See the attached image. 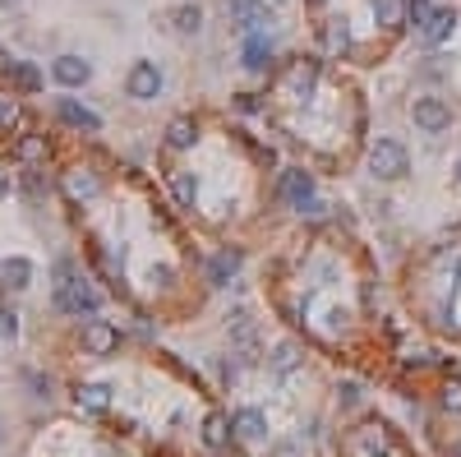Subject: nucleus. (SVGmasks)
Segmentation results:
<instances>
[{"mask_svg": "<svg viewBox=\"0 0 461 457\" xmlns=\"http://www.w3.org/2000/svg\"><path fill=\"white\" fill-rule=\"evenodd\" d=\"M457 180H461V162H457Z\"/></svg>", "mask_w": 461, "mask_h": 457, "instance_id": "nucleus-35", "label": "nucleus"}, {"mask_svg": "<svg viewBox=\"0 0 461 457\" xmlns=\"http://www.w3.org/2000/svg\"><path fill=\"white\" fill-rule=\"evenodd\" d=\"M0 195H10V180L5 176H0Z\"/></svg>", "mask_w": 461, "mask_h": 457, "instance_id": "nucleus-34", "label": "nucleus"}, {"mask_svg": "<svg viewBox=\"0 0 461 457\" xmlns=\"http://www.w3.org/2000/svg\"><path fill=\"white\" fill-rule=\"evenodd\" d=\"M70 195H74V199H93V195H97V180H93L88 171H74V176H70Z\"/></svg>", "mask_w": 461, "mask_h": 457, "instance_id": "nucleus-23", "label": "nucleus"}, {"mask_svg": "<svg viewBox=\"0 0 461 457\" xmlns=\"http://www.w3.org/2000/svg\"><path fill=\"white\" fill-rule=\"evenodd\" d=\"M194 139H199L194 120H185V116H180V120H171V125H167V144H171V148H194Z\"/></svg>", "mask_w": 461, "mask_h": 457, "instance_id": "nucleus-19", "label": "nucleus"}, {"mask_svg": "<svg viewBox=\"0 0 461 457\" xmlns=\"http://www.w3.org/2000/svg\"><path fill=\"white\" fill-rule=\"evenodd\" d=\"M374 19L383 23V29H401V23H406V5H401V0H374Z\"/></svg>", "mask_w": 461, "mask_h": 457, "instance_id": "nucleus-17", "label": "nucleus"}, {"mask_svg": "<svg viewBox=\"0 0 461 457\" xmlns=\"http://www.w3.org/2000/svg\"><path fill=\"white\" fill-rule=\"evenodd\" d=\"M282 195H286V204H291L295 212H318V208H323L318 195H314V176H309V171H286V176H282Z\"/></svg>", "mask_w": 461, "mask_h": 457, "instance_id": "nucleus-4", "label": "nucleus"}, {"mask_svg": "<svg viewBox=\"0 0 461 457\" xmlns=\"http://www.w3.org/2000/svg\"><path fill=\"white\" fill-rule=\"evenodd\" d=\"M0 337H19V314L14 310H0Z\"/></svg>", "mask_w": 461, "mask_h": 457, "instance_id": "nucleus-27", "label": "nucleus"}, {"mask_svg": "<svg viewBox=\"0 0 461 457\" xmlns=\"http://www.w3.org/2000/svg\"><path fill=\"white\" fill-rule=\"evenodd\" d=\"M5 70L14 74V84H19V88H29V93H33V88H42V74H37L33 65H23V61H10Z\"/></svg>", "mask_w": 461, "mask_h": 457, "instance_id": "nucleus-21", "label": "nucleus"}, {"mask_svg": "<svg viewBox=\"0 0 461 457\" xmlns=\"http://www.w3.org/2000/svg\"><path fill=\"white\" fill-rule=\"evenodd\" d=\"M78 407H88V411H106V407H111V388H106V384H88V388H78Z\"/></svg>", "mask_w": 461, "mask_h": 457, "instance_id": "nucleus-20", "label": "nucleus"}, {"mask_svg": "<svg viewBox=\"0 0 461 457\" xmlns=\"http://www.w3.org/2000/svg\"><path fill=\"white\" fill-rule=\"evenodd\" d=\"M273 457H300V448H295V444H277Z\"/></svg>", "mask_w": 461, "mask_h": 457, "instance_id": "nucleus-33", "label": "nucleus"}, {"mask_svg": "<svg viewBox=\"0 0 461 457\" xmlns=\"http://www.w3.org/2000/svg\"><path fill=\"white\" fill-rule=\"evenodd\" d=\"M161 84H167V79H161V70H157L152 61H134L129 74H125V93H129L134 102H152V97L161 93Z\"/></svg>", "mask_w": 461, "mask_h": 457, "instance_id": "nucleus-3", "label": "nucleus"}, {"mask_svg": "<svg viewBox=\"0 0 461 457\" xmlns=\"http://www.w3.org/2000/svg\"><path fill=\"white\" fill-rule=\"evenodd\" d=\"M0 273H5V282H10L14 291L33 287V263H29V259H5V268H0Z\"/></svg>", "mask_w": 461, "mask_h": 457, "instance_id": "nucleus-18", "label": "nucleus"}, {"mask_svg": "<svg viewBox=\"0 0 461 457\" xmlns=\"http://www.w3.org/2000/svg\"><path fill=\"white\" fill-rule=\"evenodd\" d=\"M97 305H102V295H97L84 278L56 282V310H61V314H78V319H84V314H93Z\"/></svg>", "mask_w": 461, "mask_h": 457, "instance_id": "nucleus-1", "label": "nucleus"}, {"mask_svg": "<svg viewBox=\"0 0 461 457\" xmlns=\"http://www.w3.org/2000/svg\"><path fill=\"white\" fill-rule=\"evenodd\" d=\"M231 337H235V346H240L245 356H254V352H259V328H254V319L240 314L235 324H231Z\"/></svg>", "mask_w": 461, "mask_h": 457, "instance_id": "nucleus-16", "label": "nucleus"}, {"mask_svg": "<svg viewBox=\"0 0 461 457\" xmlns=\"http://www.w3.org/2000/svg\"><path fill=\"white\" fill-rule=\"evenodd\" d=\"M337 393H342V407H356V402H360V388H356V384H342Z\"/></svg>", "mask_w": 461, "mask_h": 457, "instance_id": "nucleus-29", "label": "nucleus"}, {"mask_svg": "<svg viewBox=\"0 0 461 457\" xmlns=\"http://www.w3.org/2000/svg\"><path fill=\"white\" fill-rule=\"evenodd\" d=\"M406 14H411L416 29H424V23L433 19V5H429V0H411V5H406Z\"/></svg>", "mask_w": 461, "mask_h": 457, "instance_id": "nucleus-25", "label": "nucleus"}, {"mask_svg": "<svg viewBox=\"0 0 461 457\" xmlns=\"http://www.w3.org/2000/svg\"><path fill=\"white\" fill-rule=\"evenodd\" d=\"M240 263H245V254H240V250H222V254L208 263V282H212V287H226V282L240 273Z\"/></svg>", "mask_w": 461, "mask_h": 457, "instance_id": "nucleus-11", "label": "nucleus"}, {"mask_svg": "<svg viewBox=\"0 0 461 457\" xmlns=\"http://www.w3.org/2000/svg\"><path fill=\"white\" fill-rule=\"evenodd\" d=\"M295 356H300V352H295L291 342H286V346H277V356H273V370H282V374H286V370L295 365Z\"/></svg>", "mask_w": 461, "mask_h": 457, "instance_id": "nucleus-26", "label": "nucleus"}, {"mask_svg": "<svg viewBox=\"0 0 461 457\" xmlns=\"http://www.w3.org/2000/svg\"><path fill=\"white\" fill-rule=\"evenodd\" d=\"M245 65H250V70H268V65H273V42H268L263 33H250V42H245Z\"/></svg>", "mask_w": 461, "mask_h": 457, "instance_id": "nucleus-14", "label": "nucleus"}, {"mask_svg": "<svg viewBox=\"0 0 461 457\" xmlns=\"http://www.w3.org/2000/svg\"><path fill=\"white\" fill-rule=\"evenodd\" d=\"M51 79H56L61 88H84L93 79V65L84 56H56L51 61Z\"/></svg>", "mask_w": 461, "mask_h": 457, "instance_id": "nucleus-7", "label": "nucleus"}, {"mask_svg": "<svg viewBox=\"0 0 461 457\" xmlns=\"http://www.w3.org/2000/svg\"><path fill=\"white\" fill-rule=\"evenodd\" d=\"M116 342H120V333L106 324V319H93V324H84V352H88V356H111Z\"/></svg>", "mask_w": 461, "mask_h": 457, "instance_id": "nucleus-8", "label": "nucleus"}, {"mask_svg": "<svg viewBox=\"0 0 461 457\" xmlns=\"http://www.w3.org/2000/svg\"><path fill=\"white\" fill-rule=\"evenodd\" d=\"M14 116H19V106H14L10 97H0V125H10Z\"/></svg>", "mask_w": 461, "mask_h": 457, "instance_id": "nucleus-30", "label": "nucleus"}, {"mask_svg": "<svg viewBox=\"0 0 461 457\" xmlns=\"http://www.w3.org/2000/svg\"><path fill=\"white\" fill-rule=\"evenodd\" d=\"M231 425H235V435H240V439H250V444L268 439V420H263V411H259V407H240V411L231 416Z\"/></svg>", "mask_w": 461, "mask_h": 457, "instance_id": "nucleus-10", "label": "nucleus"}, {"mask_svg": "<svg viewBox=\"0 0 461 457\" xmlns=\"http://www.w3.org/2000/svg\"><path fill=\"white\" fill-rule=\"evenodd\" d=\"M19 157H23V162H37V157H46V139H37V134L19 139Z\"/></svg>", "mask_w": 461, "mask_h": 457, "instance_id": "nucleus-24", "label": "nucleus"}, {"mask_svg": "<svg viewBox=\"0 0 461 457\" xmlns=\"http://www.w3.org/2000/svg\"><path fill=\"white\" fill-rule=\"evenodd\" d=\"M0 5H14V0H0Z\"/></svg>", "mask_w": 461, "mask_h": 457, "instance_id": "nucleus-36", "label": "nucleus"}, {"mask_svg": "<svg viewBox=\"0 0 461 457\" xmlns=\"http://www.w3.org/2000/svg\"><path fill=\"white\" fill-rule=\"evenodd\" d=\"M171 23H176L180 37H194V33L203 29V10H199V5H176V10H171Z\"/></svg>", "mask_w": 461, "mask_h": 457, "instance_id": "nucleus-15", "label": "nucleus"}, {"mask_svg": "<svg viewBox=\"0 0 461 457\" xmlns=\"http://www.w3.org/2000/svg\"><path fill=\"white\" fill-rule=\"evenodd\" d=\"M411 116H416V125H420L424 134H443V129L452 125V106H448L443 97H416V102H411Z\"/></svg>", "mask_w": 461, "mask_h": 457, "instance_id": "nucleus-5", "label": "nucleus"}, {"mask_svg": "<svg viewBox=\"0 0 461 457\" xmlns=\"http://www.w3.org/2000/svg\"><path fill=\"white\" fill-rule=\"evenodd\" d=\"M328 42H333V46H342V51L350 46V33H346V19H337L333 29H328Z\"/></svg>", "mask_w": 461, "mask_h": 457, "instance_id": "nucleus-28", "label": "nucleus"}, {"mask_svg": "<svg viewBox=\"0 0 461 457\" xmlns=\"http://www.w3.org/2000/svg\"><path fill=\"white\" fill-rule=\"evenodd\" d=\"M231 429H235V425H231L222 411H212V416L203 420V444H208V448H226V444H231Z\"/></svg>", "mask_w": 461, "mask_h": 457, "instance_id": "nucleus-13", "label": "nucleus"}, {"mask_svg": "<svg viewBox=\"0 0 461 457\" xmlns=\"http://www.w3.org/2000/svg\"><path fill=\"white\" fill-rule=\"evenodd\" d=\"M365 448L383 457V453H388V439H383V435H365Z\"/></svg>", "mask_w": 461, "mask_h": 457, "instance_id": "nucleus-31", "label": "nucleus"}, {"mask_svg": "<svg viewBox=\"0 0 461 457\" xmlns=\"http://www.w3.org/2000/svg\"><path fill=\"white\" fill-rule=\"evenodd\" d=\"M406 167H411V157H406V148H401L397 139H378V144L369 148V171H374L378 180H401Z\"/></svg>", "mask_w": 461, "mask_h": 457, "instance_id": "nucleus-2", "label": "nucleus"}, {"mask_svg": "<svg viewBox=\"0 0 461 457\" xmlns=\"http://www.w3.org/2000/svg\"><path fill=\"white\" fill-rule=\"evenodd\" d=\"M452 29H457V10H433V19L424 23L420 33H424V37H429L433 46H443V42L452 37Z\"/></svg>", "mask_w": 461, "mask_h": 457, "instance_id": "nucleus-12", "label": "nucleus"}, {"mask_svg": "<svg viewBox=\"0 0 461 457\" xmlns=\"http://www.w3.org/2000/svg\"><path fill=\"white\" fill-rule=\"evenodd\" d=\"M171 190H176V199H180L185 208H194V195H199V185H194V176H189V171H180V176L171 180Z\"/></svg>", "mask_w": 461, "mask_h": 457, "instance_id": "nucleus-22", "label": "nucleus"}, {"mask_svg": "<svg viewBox=\"0 0 461 457\" xmlns=\"http://www.w3.org/2000/svg\"><path fill=\"white\" fill-rule=\"evenodd\" d=\"M443 402H448V407H452V411H461V384H452V388H448V397H443Z\"/></svg>", "mask_w": 461, "mask_h": 457, "instance_id": "nucleus-32", "label": "nucleus"}, {"mask_svg": "<svg viewBox=\"0 0 461 457\" xmlns=\"http://www.w3.org/2000/svg\"><path fill=\"white\" fill-rule=\"evenodd\" d=\"M226 14H231L245 33H263L268 23H273V10H268L263 0H226Z\"/></svg>", "mask_w": 461, "mask_h": 457, "instance_id": "nucleus-6", "label": "nucleus"}, {"mask_svg": "<svg viewBox=\"0 0 461 457\" xmlns=\"http://www.w3.org/2000/svg\"><path fill=\"white\" fill-rule=\"evenodd\" d=\"M56 116L65 120V125H74V129H88V134H97L102 129V116L97 112H88L84 102H74V97H56Z\"/></svg>", "mask_w": 461, "mask_h": 457, "instance_id": "nucleus-9", "label": "nucleus"}]
</instances>
